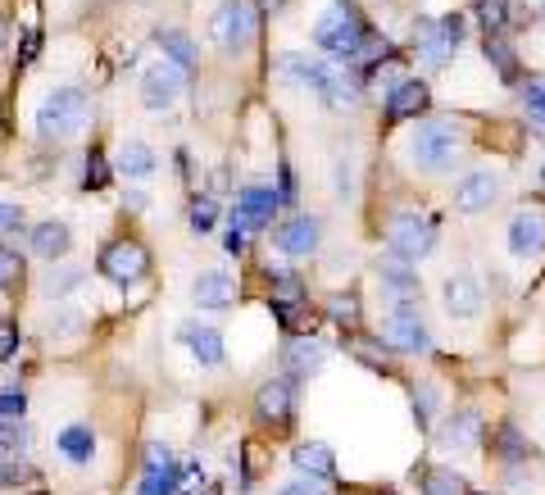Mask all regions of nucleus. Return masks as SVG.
Wrapping results in <instances>:
<instances>
[{
    "mask_svg": "<svg viewBox=\"0 0 545 495\" xmlns=\"http://www.w3.org/2000/svg\"><path fill=\"white\" fill-rule=\"evenodd\" d=\"M264 5H268V14H273V10H278V5H282V0H264Z\"/></svg>",
    "mask_w": 545,
    "mask_h": 495,
    "instance_id": "obj_48",
    "label": "nucleus"
},
{
    "mask_svg": "<svg viewBox=\"0 0 545 495\" xmlns=\"http://www.w3.org/2000/svg\"><path fill=\"white\" fill-rule=\"evenodd\" d=\"M523 100H527V114H532V119L545 128V82H527Z\"/></svg>",
    "mask_w": 545,
    "mask_h": 495,
    "instance_id": "obj_37",
    "label": "nucleus"
},
{
    "mask_svg": "<svg viewBox=\"0 0 545 495\" xmlns=\"http://www.w3.org/2000/svg\"><path fill=\"white\" fill-rule=\"evenodd\" d=\"M282 209L278 191L268 187V182H250V187L237 191V209H232V228H264V223H273V214Z\"/></svg>",
    "mask_w": 545,
    "mask_h": 495,
    "instance_id": "obj_9",
    "label": "nucleus"
},
{
    "mask_svg": "<svg viewBox=\"0 0 545 495\" xmlns=\"http://www.w3.org/2000/svg\"><path fill=\"white\" fill-rule=\"evenodd\" d=\"M436 405H441V396H436V387H432V382H418V387H414V418H418V427H427V423H432Z\"/></svg>",
    "mask_w": 545,
    "mask_h": 495,
    "instance_id": "obj_31",
    "label": "nucleus"
},
{
    "mask_svg": "<svg viewBox=\"0 0 545 495\" xmlns=\"http://www.w3.org/2000/svg\"><path fill=\"white\" fill-rule=\"evenodd\" d=\"M496 196H500V173H491V169L464 173V178L455 182V191H450L459 214H482V209L496 205Z\"/></svg>",
    "mask_w": 545,
    "mask_h": 495,
    "instance_id": "obj_11",
    "label": "nucleus"
},
{
    "mask_svg": "<svg viewBox=\"0 0 545 495\" xmlns=\"http://www.w3.org/2000/svg\"><path fill=\"white\" fill-rule=\"evenodd\" d=\"M273 495H327V491H323V482H314V477H296V482L278 486Z\"/></svg>",
    "mask_w": 545,
    "mask_h": 495,
    "instance_id": "obj_42",
    "label": "nucleus"
},
{
    "mask_svg": "<svg viewBox=\"0 0 545 495\" xmlns=\"http://www.w3.org/2000/svg\"><path fill=\"white\" fill-rule=\"evenodd\" d=\"M105 182H109L105 155H100V150H91V155H87V191H105Z\"/></svg>",
    "mask_w": 545,
    "mask_h": 495,
    "instance_id": "obj_38",
    "label": "nucleus"
},
{
    "mask_svg": "<svg viewBox=\"0 0 545 495\" xmlns=\"http://www.w3.org/2000/svg\"><path fill=\"white\" fill-rule=\"evenodd\" d=\"M291 464L300 468V477H314V482H332L337 477V459L323 441H305V446L291 450Z\"/></svg>",
    "mask_w": 545,
    "mask_h": 495,
    "instance_id": "obj_22",
    "label": "nucleus"
},
{
    "mask_svg": "<svg viewBox=\"0 0 545 495\" xmlns=\"http://www.w3.org/2000/svg\"><path fill=\"white\" fill-rule=\"evenodd\" d=\"M373 268H377V278L396 291V309H409V300L418 296V273L409 268V259H400V255H391V250H387V255L377 259Z\"/></svg>",
    "mask_w": 545,
    "mask_h": 495,
    "instance_id": "obj_19",
    "label": "nucleus"
},
{
    "mask_svg": "<svg viewBox=\"0 0 545 495\" xmlns=\"http://www.w3.org/2000/svg\"><path fill=\"white\" fill-rule=\"evenodd\" d=\"M541 19H545V5H541Z\"/></svg>",
    "mask_w": 545,
    "mask_h": 495,
    "instance_id": "obj_49",
    "label": "nucleus"
},
{
    "mask_svg": "<svg viewBox=\"0 0 545 495\" xmlns=\"http://www.w3.org/2000/svg\"><path fill=\"white\" fill-rule=\"evenodd\" d=\"M19 341H23L19 327H14V323H0V364H5V359L19 350Z\"/></svg>",
    "mask_w": 545,
    "mask_h": 495,
    "instance_id": "obj_43",
    "label": "nucleus"
},
{
    "mask_svg": "<svg viewBox=\"0 0 545 495\" xmlns=\"http://www.w3.org/2000/svg\"><path fill=\"white\" fill-rule=\"evenodd\" d=\"M278 250L282 255H314L318 250V241H323V218L318 214H300V218H291V223H282L278 228Z\"/></svg>",
    "mask_w": 545,
    "mask_h": 495,
    "instance_id": "obj_15",
    "label": "nucleus"
},
{
    "mask_svg": "<svg viewBox=\"0 0 545 495\" xmlns=\"http://www.w3.org/2000/svg\"><path fill=\"white\" fill-rule=\"evenodd\" d=\"M332 318L337 323H359V296H332Z\"/></svg>",
    "mask_w": 545,
    "mask_h": 495,
    "instance_id": "obj_41",
    "label": "nucleus"
},
{
    "mask_svg": "<svg viewBox=\"0 0 545 495\" xmlns=\"http://www.w3.org/2000/svg\"><path fill=\"white\" fill-rule=\"evenodd\" d=\"M19 278H23V259L10 246H0V291L19 287Z\"/></svg>",
    "mask_w": 545,
    "mask_h": 495,
    "instance_id": "obj_32",
    "label": "nucleus"
},
{
    "mask_svg": "<svg viewBox=\"0 0 545 495\" xmlns=\"http://www.w3.org/2000/svg\"><path fill=\"white\" fill-rule=\"evenodd\" d=\"M191 296H196L200 309H228L232 300H237V282H232L228 273H200V278L191 282Z\"/></svg>",
    "mask_w": 545,
    "mask_h": 495,
    "instance_id": "obj_23",
    "label": "nucleus"
},
{
    "mask_svg": "<svg viewBox=\"0 0 545 495\" xmlns=\"http://www.w3.org/2000/svg\"><path fill=\"white\" fill-rule=\"evenodd\" d=\"M228 250H232V255H241V250H246V228H232L228 232Z\"/></svg>",
    "mask_w": 545,
    "mask_h": 495,
    "instance_id": "obj_45",
    "label": "nucleus"
},
{
    "mask_svg": "<svg viewBox=\"0 0 545 495\" xmlns=\"http://www.w3.org/2000/svg\"><path fill=\"white\" fill-rule=\"evenodd\" d=\"M200 495H223V491H218V482H205L200 486Z\"/></svg>",
    "mask_w": 545,
    "mask_h": 495,
    "instance_id": "obj_46",
    "label": "nucleus"
},
{
    "mask_svg": "<svg viewBox=\"0 0 545 495\" xmlns=\"http://www.w3.org/2000/svg\"><path fill=\"white\" fill-rule=\"evenodd\" d=\"M364 37H368V23L359 14V5H350V0H332L323 10V19L314 23V46L323 55H337V60H350Z\"/></svg>",
    "mask_w": 545,
    "mask_h": 495,
    "instance_id": "obj_2",
    "label": "nucleus"
},
{
    "mask_svg": "<svg viewBox=\"0 0 545 495\" xmlns=\"http://www.w3.org/2000/svg\"><path fill=\"white\" fill-rule=\"evenodd\" d=\"M155 150L146 146V141H128V146L119 150V173L123 178H150L155 173Z\"/></svg>",
    "mask_w": 545,
    "mask_h": 495,
    "instance_id": "obj_27",
    "label": "nucleus"
},
{
    "mask_svg": "<svg viewBox=\"0 0 545 495\" xmlns=\"http://www.w3.org/2000/svg\"><path fill=\"white\" fill-rule=\"evenodd\" d=\"M500 455L509 459V464H518V459H527V446H523V436L514 432V427H500Z\"/></svg>",
    "mask_w": 545,
    "mask_h": 495,
    "instance_id": "obj_36",
    "label": "nucleus"
},
{
    "mask_svg": "<svg viewBox=\"0 0 545 495\" xmlns=\"http://www.w3.org/2000/svg\"><path fill=\"white\" fill-rule=\"evenodd\" d=\"M477 10H482V23H486L491 32H500V28L509 23V0H482Z\"/></svg>",
    "mask_w": 545,
    "mask_h": 495,
    "instance_id": "obj_35",
    "label": "nucleus"
},
{
    "mask_svg": "<svg viewBox=\"0 0 545 495\" xmlns=\"http://www.w3.org/2000/svg\"><path fill=\"white\" fill-rule=\"evenodd\" d=\"M441 300H446V314H450V318H477V314H482V287H477L468 273H455V278H446V287H441Z\"/></svg>",
    "mask_w": 545,
    "mask_h": 495,
    "instance_id": "obj_21",
    "label": "nucleus"
},
{
    "mask_svg": "<svg viewBox=\"0 0 545 495\" xmlns=\"http://www.w3.org/2000/svg\"><path fill=\"white\" fill-rule=\"evenodd\" d=\"M69 246H73V232L64 228V223H55V218H50V223H37V228H32V250H37L41 259H50V264L69 255Z\"/></svg>",
    "mask_w": 545,
    "mask_h": 495,
    "instance_id": "obj_25",
    "label": "nucleus"
},
{
    "mask_svg": "<svg viewBox=\"0 0 545 495\" xmlns=\"http://www.w3.org/2000/svg\"><path fill=\"white\" fill-rule=\"evenodd\" d=\"M300 300H305V287H300V278H291V273H278L273 278V309H278L282 318H291L300 309Z\"/></svg>",
    "mask_w": 545,
    "mask_h": 495,
    "instance_id": "obj_29",
    "label": "nucleus"
},
{
    "mask_svg": "<svg viewBox=\"0 0 545 495\" xmlns=\"http://www.w3.org/2000/svg\"><path fill=\"white\" fill-rule=\"evenodd\" d=\"M291 405H296V391H291L287 377H273V382H264V387H259V396H255L259 423H287Z\"/></svg>",
    "mask_w": 545,
    "mask_h": 495,
    "instance_id": "obj_20",
    "label": "nucleus"
},
{
    "mask_svg": "<svg viewBox=\"0 0 545 495\" xmlns=\"http://www.w3.org/2000/svg\"><path fill=\"white\" fill-rule=\"evenodd\" d=\"M100 273H105L114 287H137V282L150 273V250L132 237L109 241V246L100 250Z\"/></svg>",
    "mask_w": 545,
    "mask_h": 495,
    "instance_id": "obj_6",
    "label": "nucleus"
},
{
    "mask_svg": "<svg viewBox=\"0 0 545 495\" xmlns=\"http://www.w3.org/2000/svg\"><path fill=\"white\" fill-rule=\"evenodd\" d=\"M414 37H418V64L436 73V69H446L450 55H455L459 37H464V19H459V14H446V19H418Z\"/></svg>",
    "mask_w": 545,
    "mask_h": 495,
    "instance_id": "obj_4",
    "label": "nucleus"
},
{
    "mask_svg": "<svg viewBox=\"0 0 545 495\" xmlns=\"http://www.w3.org/2000/svg\"><path fill=\"white\" fill-rule=\"evenodd\" d=\"M464 150V128L455 119H423L409 141V159L423 173H446Z\"/></svg>",
    "mask_w": 545,
    "mask_h": 495,
    "instance_id": "obj_1",
    "label": "nucleus"
},
{
    "mask_svg": "<svg viewBox=\"0 0 545 495\" xmlns=\"http://www.w3.org/2000/svg\"><path fill=\"white\" fill-rule=\"evenodd\" d=\"M387 246H391V255H400V259H423L427 250L436 246L432 218L414 214V209H400V214H391V223H387Z\"/></svg>",
    "mask_w": 545,
    "mask_h": 495,
    "instance_id": "obj_7",
    "label": "nucleus"
},
{
    "mask_svg": "<svg viewBox=\"0 0 545 495\" xmlns=\"http://www.w3.org/2000/svg\"><path fill=\"white\" fill-rule=\"evenodd\" d=\"M214 218H218V205H214V200H196V205H191V232H196V237L214 232Z\"/></svg>",
    "mask_w": 545,
    "mask_h": 495,
    "instance_id": "obj_34",
    "label": "nucleus"
},
{
    "mask_svg": "<svg viewBox=\"0 0 545 495\" xmlns=\"http://www.w3.org/2000/svg\"><path fill=\"white\" fill-rule=\"evenodd\" d=\"M509 250H514L518 259H532L545 250V214L541 209H518L514 218H509Z\"/></svg>",
    "mask_w": 545,
    "mask_h": 495,
    "instance_id": "obj_14",
    "label": "nucleus"
},
{
    "mask_svg": "<svg viewBox=\"0 0 545 495\" xmlns=\"http://www.w3.org/2000/svg\"><path fill=\"white\" fill-rule=\"evenodd\" d=\"M278 73L291 82V87H305V91H318L323 96V87L332 82V64H323V60H309V55H282L278 60Z\"/></svg>",
    "mask_w": 545,
    "mask_h": 495,
    "instance_id": "obj_16",
    "label": "nucleus"
},
{
    "mask_svg": "<svg viewBox=\"0 0 545 495\" xmlns=\"http://www.w3.org/2000/svg\"><path fill=\"white\" fill-rule=\"evenodd\" d=\"M137 495H178V468H173L169 446H159V441H150V446H146Z\"/></svg>",
    "mask_w": 545,
    "mask_h": 495,
    "instance_id": "obj_12",
    "label": "nucleus"
},
{
    "mask_svg": "<svg viewBox=\"0 0 545 495\" xmlns=\"http://www.w3.org/2000/svg\"><path fill=\"white\" fill-rule=\"evenodd\" d=\"M5 37H10V28H5V19H0V46H5Z\"/></svg>",
    "mask_w": 545,
    "mask_h": 495,
    "instance_id": "obj_47",
    "label": "nucleus"
},
{
    "mask_svg": "<svg viewBox=\"0 0 545 495\" xmlns=\"http://www.w3.org/2000/svg\"><path fill=\"white\" fill-rule=\"evenodd\" d=\"M423 495H464V477L450 468H432L423 482Z\"/></svg>",
    "mask_w": 545,
    "mask_h": 495,
    "instance_id": "obj_30",
    "label": "nucleus"
},
{
    "mask_svg": "<svg viewBox=\"0 0 545 495\" xmlns=\"http://www.w3.org/2000/svg\"><path fill=\"white\" fill-rule=\"evenodd\" d=\"M436 446L441 450H477L482 446V414L477 409H450V418L436 432Z\"/></svg>",
    "mask_w": 545,
    "mask_h": 495,
    "instance_id": "obj_13",
    "label": "nucleus"
},
{
    "mask_svg": "<svg viewBox=\"0 0 545 495\" xmlns=\"http://www.w3.org/2000/svg\"><path fill=\"white\" fill-rule=\"evenodd\" d=\"M19 228H23V209L0 200V237H10V232H19Z\"/></svg>",
    "mask_w": 545,
    "mask_h": 495,
    "instance_id": "obj_44",
    "label": "nucleus"
},
{
    "mask_svg": "<svg viewBox=\"0 0 545 495\" xmlns=\"http://www.w3.org/2000/svg\"><path fill=\"white\" fill-rule=\"evenodd\" d=\"M205 482H209L205 468H200V464H187V468L178 473V495H200V486H205Z\"/></svg>",
    "mask_w": 545,
    "mask_h": 495,
    "instance_id": "obj_39",
    "label": "nucleus"
},
{
    "mask_svg": "<svg viewBox=\"0 0 545 495\" xmlns=\"http://www.w3.org/2000/svg\"><path fill=\"white\" fill-rule=\"evenodd\" d=\"M323 359H327L323 341H318V337H296L287 346V355H282V364H287L291 377H309V373H318V368H323Z\"/></svg>",
    "mask_w": 545,
    "mask_h": 495,
    "instance_id": "obj_24",
    "label": "nucleus"
},
{
    "mask_svg": "<svg viewBox=\"0 0 545 495\" xmlns=\"http://www.w3.org/2000/svg\"><path fill=\"white\" fill-rule=\"evenodd\" d=\"M182 87H187V69H178L173 60L150 64L141 73V100H146V109H169L182 96Z\"/></svg>",
    "mask_w": 545,
    "mask_h": 495,
    "instance_id": "obj_10",
    "label": "nucleus"
},
{
    "mask_svg": "<svg viewBox=\"0 0 545 495\" xmlns=\"http://www.w3.org/2000/svg\"><path fill=\"white\" fill-rule=\"evenodd\" d=\"M28 414V396L23 391H0V423H23Z\"/></svg>",
    "mask_w": 545,
    "mask_h": 495,
    "instance_id": "obj_33",
    "label": "nucleus"
},
{
    "mask_svg": "<svg viewBox=\"0 0 545 495\" xmlns=\"http://www.w3.org/2000/svg\"><path fill=\"white\" fill-rule=\"evenodd\" d=\"M91 123V96L78 87H60V91H50L46 100H41L37 109V132L41 137H78L82 128Z\"/></svg>",
    "mask_w": 545,
    "mask_h": 495,
    "instance_id": "obj_3",
    "label": "nucleus"
},
{
    "mask_svg": "<svg viewBox=\"0 0 545 495\" xmlns=\"http://www.w3.org/2000/svg\"><path fill=\"white\" fill-rule=\"evenodd\" d=\"M382 346L396 350V355H423V350H432V332H427V323L414 309H396L382 323Z\"/></svg>",
    "mask_w": 545,
    "mask_h": 495,
    "instance_id": "obj_8",
    "label": "nucleus"
},
{
    "mask_svg": "<svg viewBox=\"0 0 545 495\" xmlns=\"http://www.w3.org/2000/svg\"><path fill=\"white\" fill-rule=\"evenodd\" d=\"M427 100H432L427 82H418V78L391 82V91H387V119H418V114L427 109Z\"/></svg>",
    "mask_w": 545,
    "mask_h": 495,
    "instance_id": "obj_18",
    "label": "nucleus"
},
{
    "mask_svg": "<svg viewBox=\"0 0 545 495\" xmlns=\"http://www.w3.org/2000/svg\"><path fill=\"white\" fill-rule=\"evenodd\" d=\"M55 450H60L69 464H91V455H96V432H91L87 423H73L55 436Z\"/></svg>",
    "mask_w": 545,
    "mask_h": 495,
    "instance_id": "obj_26",
    "label": "nucleus"
},
{
    "mask_svg": "<svg viewBox=\"0 0 545 495\" xmlns=\"http://www.w3.org/2000/svg\"><path fill=\"white\" fill-rule=\"evenodd\" d=\"M486 60H496L500 73H505V78H514V55L505 50V41H500V37H486Z\"/></svg>",
    "mask_w": 545,
    "mask_h": 495,
    "instance_id": "obj_40",
    "label": "nucleus"
},
{
    "mask_svg": "<svg viewBox=\"0 0 545 495\" xmlns=\"http://www.w3.org/2000/svg\"><path fill=\"white\" fill-rule=\"evenodd\" d=\"M155 41H159V50H164V55H169L173 64H178V69H191V64H196V46H191L187 32H178V28H159Z\"/></svg>",
    "mask_w": 545,
    "mask_h": 495,
    "instance_id": "obj_28",
    "label": "nucleus"
},
{
    "mask_svg": "<svg viewBox=\"0 0 545 495\" xmlns=\"http://www.w3.org/2000/svg\"><path fill=\"white\" fill-rule=\"evenodd\" d=\"M209 37L223 55H237L255 41V5L250 0H223L214 14H209Z\"/></svg>",
    "mask_w": 545,
    "mask_h": 495,
    "instance_id": "obj_5",
    "label": "nucleus"
},
{
    "mask_svg": "<svg viewBox=\"0 0 545 495\" xmlns=\"http://www.w3.org/2000/svg\"><path fill=\"white\" fill-rule=\"evenodd\" d=\"M178 337H182V346L196 355V364H205V368H218L223 359H228L223 355V332L209 327V323H182Z\"/></svg>",
    "mask_w": 545,
    "mask_h": 495,
    "instance_id": "obj_17",
    "label": "nucleus"
}]
</instances>
